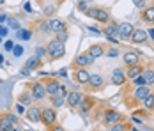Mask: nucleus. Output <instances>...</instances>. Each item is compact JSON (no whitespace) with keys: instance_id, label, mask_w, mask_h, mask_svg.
I'll return each mask as SVG.
<instances>
[{"instance_id":"423d86ee","label":"nucleus","mask_w":154,"mask_h":131,"mask_svg":"<svg viewBox=\"0 0 154 131\" xmlns=\"http://www.w3.org/2000/svg\"><path fill=\"white\" fill-rule=\"evenodd\" d=\"M94 64V58L85 51V53H80V55H76V58L73 60V67L76 69V67H89V66H92Z\"/></svg>"},{"instance_id":"cd10ccee","label":"nucleus","mask_w":154,"mask_h":131,"mask_svg":"<svg viewBox=\"0 0 154 131\" xmlns=\"http://www.w3.org/2000/svg\"><path fill=\"white\" fill-rule=\"evenodd\" d=\"M16 37H18L20 41H30V39H32V30L20 29L18 32H16Z\"/></svg>"},{"instance_id":"20e7f679","label":"nucleus","mask_w":154,"mask_h":131,"mask_svg":"<svg viewBox=\"0 0 154 131\" xmlns=\"http://www.w3.org/2000/svg\"><path fill=\"white\" fill-rule=\"evenodd\" d=\"M27 89L32 92V96H34L35 101H41V99L46 98V89H45V83L43 82H32V83L27 85Z\"/></svg>"},{"instance_id":"c85d7f7f","label":"nucleus","mask_w":154,"mask_h":131,"mask_svg":"<svg viewBox=\"0 0 154 131\" xmlns=\"http://www.w3.org/2000/svg\"><path fill=\"white\" fill-rule=\"evenodd\" d=\"M142 106L145 108V110H154V94L151 92L143 101H142Z\"/></svg>"},{"instance_id":"f704fd0d","label":"nucleus","mask_w":154,"mask_h":131,"mask_svg":"<svg viewBox=\"0 0 154 131\" xmlns=\"http://www.w3.org/2000/svg\"><path fill=\"white\" fill-rule=\"evenodd\" d=\"M105 55H106V57H112V58H115L117 55H119V50H117V48H110L108 51H105Z\"/></svg>"},{"instance_id":"864d4df0","label":"nucleus","mask_w":154,"mask_h":131,"mask_svg":"<svg viewBox=\"0 0 154 131\" xmlns=\"http://www.w3.org/2000/svg\"><path fill=\"white\" fill-rule=\"evenodd\" d=\"M18 112H20V114H23V112H25V108H23L21 104H18Z\"/></svg>"},{"instance_id":"c03bdc74","label":"nucleus","mask_w":154,"mask_h":131,"mask_svg":"<svg viewBox=\"0 0 154 131\" xmlns=\"http://www.w3.org/2000/svg\"><path fill=\"white\" fill-rule=\"evenodd\" d=\"M9 34V30H7V27H0V37H5Z\"/></svg>"},{"instance_id":"6ab92c4d","label":"nucleus","mask_w":154,"mask_h":131,"mask_svg":"<svg viewBox=\"0 0 154 131\" xmlns=\"http://www.w3.org/2000/svg\"><path fill=\"white\" fill-rule=\"evenodd\" d=\"M59 5H60V4H55V2H45V4H41L43 14H45V16H48V18H51V16H53L55 13H57Z\"/></svg>"},{"instance_id":"f03ea898","label":"nucleus","mask_w":154,"mask_h":131,"mask_svg":"<svg viewBox=\"0 0 154 131\" xmlns=\"http://www.w3.org/2000/svg\"><path fill=\"white\" fill-rule=\"evenodd\" d=\"M87 16L89 18H92L96 21H99V23H110L112 20V16L108 13L106 9H103V7H89V11H87Z\"/></svg>"},{"instance_id":"052dcab7","label":"nucleus","mask_w":154,"mask_h":131,"mask_svg":"<svg viewBox=\"0 0 154 131\" xmlns=\"http://www.w3.org/2000/svg\"><path fill=\"white\" fill-rule=\"evenodd\" d=\"M41 2H43V0H41Z\"/></svg>"},{"instance_id":"8fccbe9b","label":"nucleus","mask_w":154,"mask_h":131,"mask_svg":"<svg viewBox=\"0 0 154 131\" xmlns=\"http://www.w3.org/2000/svg\"><path fill=\"white\" fill-rule=\"evenodd\" d=\"M87 29L91 30L92 34H101V32H99V29H96V27H87Z\"/></svg>"},{"instance_id":"bf43d9fd","label":"nucleus","mask_w":154,"mask_h":131,"mask_svg":"<svg viewBox=\"0 0 154 131\" xmlns=\"http://www.w3.org/2000/svg\"><path fill=\"white\" fill-rule=\"evenodd\" d=\"M0 43H2V37H0Z\"/></svg>"},{"instance_id":"412c9836","label":"nucleus","mask_w":154,"mask_h":131,"mask_svg":"<svg viewBox=\"0 0 154 131\" xmlns=\"http://www.w3.org/2000/svg\"><path fill=\"white\" fill-rule=\"evenodd\" d=\"M143 73V67L142 66H133V67H128V73H126V80H135V78H138L142 76Z\"/></svg>"},{"instance_id":"aec40b11","label":"nucleus","mask_w":154,"mask_h":131,"mask_svg":"<svg viewBox=\"0 0 154 131\" xmlns=\"http://www.w3.org/2000/svg\"><path fill=\"white\" fill-rule=\"evenodd\" d=\"M129 41H133L135 44H142L147 41V32L142 29H135L133 30V34H131V39Z\"/></svg>"},{"instance_id":"dca6fc26","label":"nucleus","mask_w":154,"mask_h":131,"mask_svg":"<svg viewBox=\"0 0 154 131\" xmlns=\"http://www.w3.org/2000/svg\"><path fill=\"white\" fill-rule=\"evenodd\" d=\"M110 82H112L113 85H124V83H126V71H124L122 67L113 69V71H112V76H110Z\"/></svg>"},{"instance_id":"f8f14e48","label":"nucleus","mask_w":154,"mask_h":131,"mask_svg":"<svg viewBox=\"0 0 154 131\" xmlns=\"http://www.w3.org/2000/svg\"><path fill=\"white\" fill-rule=\"evenodd\" d=\"M121 120H122V115H121L117 110H106L105 115H103V122H105L106 126H113V124H117V122H121Z\"/></svg>"},{"instance_id":"72a5a7b5","label":"nucleus","mask_w":154,"mask_h":131,"mask_svg":"<svg viewBox=\"0 0 154 131\" xmlns=\"http://www.w3.org/2000/svg\"><path fill=\"white\" fill-rule=\"evenodd\" d=\"M13 55H14V57H21V55H23V46L14 44V48H13Z\"/></svg>"},{"instance_id":"a18cd8bd","label":"nucleus","mask_w":154,"mask_h":131,"mask_svg":"<svg viewBox=\"0 0 154 131\" xmlns=\"http://www.w3.org/2000/svg\"><path fill=\"white\" fill-rule=\"evenodd\" d=\"M106 39L110 41V43H113V44H119V37H113V36H106Z\"/></svg>"},{"instance_id":"39448f33","label":"nucleus","mask_w":154,"mask_h":131,"mask_svg":"<svg viewBox=\"0 0 154 131\" xmlns=\"http://www.w3.org/2000/svg\"><path fill=\"white\" fill-rule=\"evenodd\" d=\"M18 122V117L14 114H2L0 115V131H11Z\"/></svg>"},{"instance_id":"4c0bfd02","label":"nucleus","mask_w":154,"mask_h":131,"mask_svg":"<svg viewBox=\"0 0 154 131\" xmlns=\"http://www.w3.org/2000/svg\"><path fill=\"white\" fill-rule=\"evenodd\" d=\"M57 94H59V96H62V98L66 99V98H67V94H69V92H67V87L60 85V87H59V92H57Z\"/></svg>"},{"instance_id":"b1692460","label":"nucleus","mask_w":154,"mask_h":131,"mask_svg":"<svg viewBox=\"0 0 154 131\" xmlns=\"http://www.w3.org/2000/svg\"><path fill=\"white\" fill-rule=\"evenodd\" d=\"M103 34L117 37V34H119V23H115V21H110V23H106V29L103 30Z\"/></svg>"},{"instance_id":"f257e3e1","label":"nucleus","mask_w":154,"mask_h":131,"mask_svg":"<svg viewBox=\"0 0 154 131\" xmlns=\"http://www.w3.org/2000/svg\"><path fill=\"white\" fill-rule=\"evenodd\" d=\"M46 53H48V58H50V60H57V58L64 57L66 46H64V43L57 41V39H51V41L46 44ZM50 60H48V62H50Z\"/></svg>"},{"instance_id":"de8ad7c7","label":"nucleus","mask_w":154,"mask_h":131,"mask_svg":"<svg viewBox=\"0 0 154 131\" xmlns=\"http://www.w3.org/2000/svg\"><path fill=\"white\" fill-rule=\"evenodd\" d=\"M27 74H30V71L23 66V67H21V71H20V76H27Z\"/></svg>"},{"instance_id":"393cba45","label":"nucleus","mask_w":154,"mask_h":131,"mask_svg":"<svg viewBox=\"0 0 154 131\" xmlns=\"http://www.w3.org/2000/svg\"><path fill=\"white\" fill-rule=\"evenodd\" d=\"M142 76H143V80H145V85H147V87L154 83V69H152V67H145V69H143V73H142Z\"/></svg>"},{"instance_id":"4468645a","label":"nucleus","mask_w":154,"mask_h":131,"mask_svg":"<svg viewBox=\"0 0 154 131\" xmlns=\"http://www.w3.org/2000/svg\"><path fill=\"white\" fill-rule=\"evenodd\" d=\"M73 78H75V82L80 83V85H87V82H89V78H91V73H89L85 67H76L75 73H73Z\"/></svg>"},{"instance_id":"603ef678","label":"nucleus","mask_w":154,"mask_h":131,"mask_svg":"<svg viewBox=\"0 0 154 131\" xmlns=\"http://www.w3.org/2000/svg\"><path fill=\"white\" fill-rule=\"evenodd\" d=\"M25 11H29V13H30V11H32V7H30V4H29V2L25 4Z\"/></svg>"},{"instance_id":"a211bd4d","label":"nucleus","mask_w":154,"mask_h":131,"mask_svg":"<svg viewBox=\"0 0 154 131\" xmlns=\"http://www.w3.org/2000/svg\"><path fill=\"white\" fill-rule=\"evenodd\" d=\"M25 117L30 120V122H41V108L39 106H34L32 104L30 108H27V112H25Z\"/></svg>"},{"instance_id":"473e14b6","label":"nucleus","mask_w":154,"mask_h":131,"mask_svg":"<svg viewBox=\"0 0 154 131\" xmlns=\"http://www.w3.org/2000/svg\"><path fill=\"white\" fill-rule=\"evenodd\" d=\"M39 30H41V34H51L48 21H41V23H39Z\"/></svg>"},{"instance_id":"ea45409f","label":"nucleus","mask_w":154,"mask_h":131,"mask_svg":"<svg viewBox=\"0 0 154 131\" xmlns=\"http://www.w3.org/2000/svg\"><path fill=\"white\" fill-rule=\"evenodd\" d=\"M133 82H135V85H137V87H143V85H145V80H143V76H138V78H135Z\"/></svg>"},{"instance_id":"6e6552de","label":"nucleus","mask_w":154,"mask_h":131,"mask_svg":"<svg viewBox=\"0 0 154 131\" xmlns=\"http://www.w3.org/2000/svg\"><path fill=\"white\" fill-rule=\"evenodd\" d=\"M133 30H135V27H133L131 23L124 21V23L119 25V34H117V37H119L121 41H129V39H131V34H133Z\"/></svg>"},{"instance_id":"f3484780","label":"nucleus","mask_w":154,"mask_h":131,"mask_svg":"<svg viewBox=\"0 0 154 131\" xmlns=\"http://www.w3.org/2000/svg\"><path fill=\"white\" fill-rule=\"evenodd\" d=\"M34 103H35V99H34V96H32V92L29 90V89H25V90L18 96V104H21V106L30 108Z\"/></svg>"},{"instance_id":"5fc2aeb1","label":"nucleus","mask_w":154,"mask_h":131,"mask_svg":"<svg viewBox=\"0 0 154 131\" xmlns=\"http://www.w3.org/2000/svg\"><path fill=\"white\" fill-rule=\"evenodd\" d=\"M2 64H4V55L0 53V66H2Z\"/></svg>"},{"instance_id":"3c124183","label":"nucleus","mask_w":154,"mask_h":131,"mask_svg":"<svg viewBox=\"0 0 154 131\" xmlns=\"http://www.w3.org/2000/svg\"><path fill=\"white\" fill-rule=\"evenodd\" d=\"M7 21V16L5 14H0V23H5Z\"/></svg>"},{"instance_id":"ddd939ff","label":"nucleus","mask_w":154,"mask_h":131,"mask_svg":"<svg viewBox=\"0 0 154 131\" xmlns=\"http://www.w3.org/2000/svg\"><path fill=\"white\" fill-rule=\"evenodd\" d=\"M87 87H89V90H99V89H103L105 87V78H103L101 74L91 73V78H89V82H87Z\"/></svg>"},{"instance_id":"9b49d317","label":"nucleus","mask_w":154,"mask_h":131,"mask_svg":"<svg viewBox=\"0 0 154 131\" xmlns=\"http://www.w3.org/2000/svg\"><path fill=\"white\" fill-rule=\"evenodd\" d=\"M122 60H124V64H126L128 67L138 66L140 64V53L135 51V50H129V51H126V53L122 55Z\"/></svg>"},{"instance_id":"37998d69","label":"nucleus","mask_w":154,"mask_h":131,"mask_svg":"<svg viewBox=\"0 0 154 131\" xmlns=\"http://www.w3.org/2000/svg\"><path fill=\"white\" fill-rule=\"evenodd\" d=\"M57 74V76H60V78H66V76H67V69H66V67H62L60 71H59V73H55Z\"/></svg>"},{"instance_id":"5701e85b","label":"nucleus","mask_w":154,"mask_h":131,"mask_svg":"<svg viewBox=\"0 0 154 131\" xmlns=\"http://www.w3.org/2000/svg\"><path fill=\"white\" fill-rule=\"evenodd\" d=\"M87 53L96 60V58H99V57H103V55H105V48H103L101 44H92V46L87 50Z\"/></svg>"},{"instance_id":"2eb2a0df","label":"nucleus","mask_w":154,"mask_h":131,"mask_svg":"<svg viewBox=\"0 0 154 131\" xmlns=\"http://www.w3.org/2000/svg\"><path fill=\"white\" fill-rule=\"evenodd\" d=\"M96 98H92V96H83V99H82V103H80V110H82V115L85 117L89 112H91V108H94L96 106Z\"/></svg>"},{"instance_id":"9d476101","label":"nucleus","mask_w":154,"mask_h":131,"mask_svg":"<svg viewBox=\"0 0 154 131\" xmlns=\"http://www.w3.org/2000/svg\"><path fill=\"white\" fill-rule=\"evenodd\" d=\"M48 23H50V30L53 32V34H60V32H67V23L60 20V18H51V20H48Z\"/></svg>"},{"instance_id":"e433bc0d","label":"nucleus","mask_w":154,"mask_h":131,"mask_svg":"<svg viewBox=\"0 0 154 131\" xmlns=\"http://www.w3.org/2000/svg\"><path fill=\"white\" fill-rule=\"evenodd\" d=\"M7 23H9V27H11V29H14L16 32L20 30V23H18V20H7Z\"/></svg>"},{"instance_id":"a878e982","label":"nucleus","mask_w":154,"mask_h":131,"mask_svg":"<svg viewBox=\"0 0 154 131\" xmlns=\"http://www.w3.org/2000/svg\"><path fill=\"white\" fill-rule=\"evenodd\" d=\"M142 18H143V21H147V23H154V5L145 7L143 13H142Z\"/></svg>"},{"instance_id":"c9c22d12","label":"nucleus","mask_w":154,"mask_h":131,"mask_svg":"<svg viewBox=\"0 0 154 131\" xmlns=\"http://www.w3.org/2000/svg\"><path fill=\"white\" fill-rule=\"evenodd\" d=\"M67 37H69V34H67V32H60V34H57V37H55V39H57V41H60V43H66V41H67Z\"/></svg>"},{"instance_id":"13d9d810","label":"nucleus","mask_w":154,"mask_h":131,"mask_svg":"<svg viewBox=\"0 0 154 131\" xmlns=\"http://www.w3.org/2000/svg\"><path fill=\"white\" fill-rule=\"evenodd\" d=\"M27 131H34V129H27Z\"/></svg>"},{"instance_id":"a19ab883","label":"nucleus","mask_w":154,"mask_h":131,"mask_svg":"<svg viewBox=\"0 0 154 131\" xmlns=\"http://www.w3.org/2000/svg\"><path fill=\"white\" fill-rule=\"evenodd\" d=\"M4 48H5L7 51H13V48H14V43H13V41H5V44H4Z\"/></svg>"},{"instance_id":"c756f323","label":"nucleus","mask_w":154,"mask_h":131,"mask_svg":"<svg viewBox=\"0 0 154 131\" xmlns=\"http://www.w3.org/2000/svg\"><path fill=\"white\" fill-rule=\"evenodd\" d=\"M64 103H66V99H64L62 96H59V94L51 98V106H53V108H60V106L64 104Z\"/></svg>"},{"instance_id":"0eeeda50","label":"nucleus","mask_w":154,"mask_h":131,"mask_svg":"<svg viewBox=\"0 0 154 131\" xmlns=\"http://www.w3.org/2000/svg\"><path fill=\"white\" fill-rule=\"evenodd\" d=\"M45 89H46V96H50V98H53V96H57V92H59V87H60V83L57 82V78L55 76H50V78H46L45 82Z\"/></svg>"},{"instance_id":"4d7b16f0","label":"nucleus","mask_w":154,"mask_h":131,"mask_svg":"<svg viewBox=\"0 0 154 131\" xmlns=\"http://www.w3.org/2000/svg\"><path fill=\"white\" fill-rule=\"evenodd\" d=\"M0 4H5V0H0Z\"/></svg>"},{"instance_id":"7ed1b4c3","label":"nucleus","mask_w":154,"mask_h":131,"mask_svg":"<svg viewBox=\"0 0 154 131\" xmlns=\"http://www.w3.org/2000/svg\"><path fill=\"white\" fill-rule=\"evenodd\" d=\"M41 122L46 126V128H51L57 124V110L53 106L50 108H43L41 110Z\"/></svg>"},{"instance_id":"79ce46f5","label":"nucleus","mask_w":154,"mask_h":131,"mask_svg":"<svg viewBox=\"0 0 154 131\" xmlns=\"http://www.w3.org/2000/svg\"><path fill=\"white\" fill-rule=\"evenodd\" d=\"M133 4H135L137 7H140V9H142V7L145 9V0H133Z\"/></svg>"},{"instance_id":"7c9ffc66","label":"nucleus","mask_w":154,"mask_h":131,"mask_svg":"<svg viewBox=\"0 0 154 131\" xmlns=\"http://www.w3.org/2000/svg\"><path fill=\"white\" fill-rule=\"evenodd\" d=\"M110 131H128V124L121 120V122H117V124L110 126Z\"/></svg>"},{"instance_id":"1a4fd4ad","label":"nucleus","mask_w":154,"mask_h":131,"mask_svg":"<svg viewBox=\"0 0 154 131\" xmlns=\"http://www.w3.org/2000/svg\"><path fill=\"white\" fill-rule=\"evenodd\" d=\"M82 99H83V94H82L80 90H69V94H67V98H66V103H67L69 108H78L80 103H82Z\"/></svg>"},{"instance_id":"58836bf2","label":"nucleus","mask_w":154,"mask_h":131,"mask_svg":"<svg viewBox=\"0 0 154 131\" xmlns=\"http://www.w3.org/2000/svg\"><path fill=\"white\" fill-rule=\"evenodd\" d=\"M78 9H80L82 13H85V14H87V11H89V5H87V4H85L83 0H82V2L78 4Z\"/></svg>"},{"instance_id":"4be33fe9","label":"nucleus","mask_w":154,"mask_h":131,"mask_svg":"<svg viewBox=\"0 0 154 131\" xmlns=\"http://www.w3.org/2000/svg\"><path fill=\"white\" fill-rule=\"evenodd\" d=\"M149 94H151V89L147 87V85L135 89V99H137L138 103H142L143 99H145V98H147V96H149Z\"/></svg>"},{"instance_id":"49530a36","label":"nucleus","mask_w":154,"mask_h":131,"mask_svg":"<svg viewBox=\"0 0 154 131\" xmlns=\"http://www.w3.org/2000/svg\"><path fill=\"white\" fill-rule=\"evenodd\" d=\"M50 131H66V129H64L62 126H59V124H55V126H51V128H50Z\"/></svg>"},{"instance_id":"2f4dec72","label":"nucleus","mask_w":154,"mask_h":131,"mask_svg":"<svg viewBox=\"0 0 154 131\" xmlns=\"http://www.w3.org/2000/svg\"><path fill=\"white\" fill-rule=\"evenodd\" d=\"M35 57L41 58V60H43L45 57H48V53H46V46H37V48H35Z\"/></svg>"},{"instance_id":"6e6d98bb","label":"nucleus","mask_w":154,"mask_h":131,"mask_svg":"<svg viewBox=\"0 0 154 131\" xmlns=\"http://www.w3.org/2000/svg\"><path fill=\"white\" fill-rule=\"evenodd\" d=\"M11 131H20V129H18V128H16V126H14V128H13V129H11Z\"/></svg>"},{"instance_id":"bb28decb","label":"nucleus","mask_w":154,"mask_h":131,"mask_svg":"<svg viewBox=\"0 0 154 131\" xmlns=\"http://www.w3.org/2000/svg\"><path fill=\"white\" fill-rule=\"evenodd\" d=\"M41 62H43L41 58H37L35 55H32V57L29 58L27 62H25V67H27L29 71H32V69H35V67H39V66H41Z\"/></svg>"},{"instance_id":"09e8293b","label":"nucleus","mask_w":154,"mask_h":131,"mask_svg":"<svg viewBox=\"0 0 154 131\" xmlns=\"http://www.w3.org/2000/svg\"><path fill=\"white\" fill-rule=\"evenodd\" d=\"M145 32H147V37H151V39L154 41V27L152 29H149V30H145Z\"/></svg>"}]
</instances>
